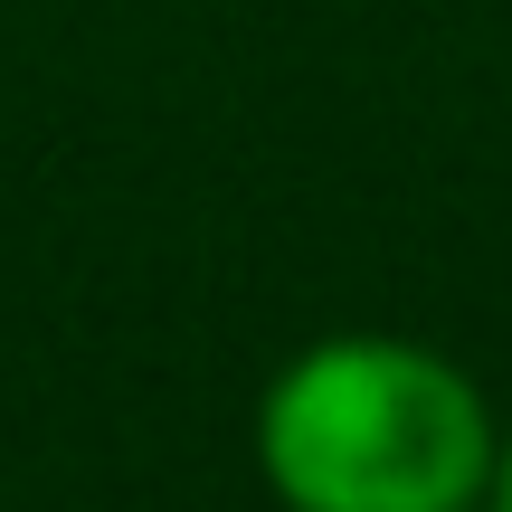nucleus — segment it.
<instances>
[{
	"instance_id": "obj_1",
	"label": "nucleus",
	"mask_w": 512,
	"mask_h": 512,
	"mask_svg": "<svg viewBox=\"0 0 512 512\" xmlns=\"http://www.w3.org/2000/svg\"><path fill=\"white\" fill-rule=\"evenodd\" d=\"M503 427L456 361L351 332L266 389L256 465L285 512H475Z\"/></svg>"
},
{
	"instance_id": "obj_3",
	"label": "nucleus",
	"mask_w": 512,
	"mask_h": 512,
	"mask_svg": "<svg viewBox=\"0 0 512 512\" xmlns=\"http://www.w3.org/2000/svg\"><path fill=\"white\" fill-rule=\"evenodd\" d=\"M475 512H494V494H484V503H475Z\"/></svg>"
},
{
	"instance_id": "obj_2",
	"label": "nucleus",
	"mask_w": 512,
	"mask_h": 512,
	"mask_svg": "<svg viewBox=\"0 0 512 512\" xmlns=\"http://www.w3.org/2000/svg\"><path fill=\"white\" fill-rule=\"evenodd\" d=\"M494 512H512V427H503V456H494Z\"/></svg>"
}]
</instances>
